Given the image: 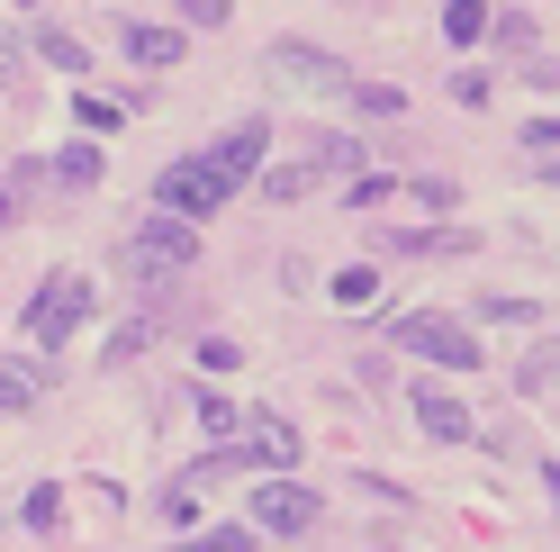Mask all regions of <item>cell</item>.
<instances>
[{
  "instance_id": "6da1fadb",
  "label": "cell",
  "mask_w": 560,
  "mask_h": 552,
  "mask_svg": "<svg viewBox=\"0 0 560 552\" xmlns=\"http://www.w3.org/2000/svg\"><path fill=\"white\" fill-rule=\"evenodd\" d=\"M190 263H199V235H190V218H172V209H154V218L118 245V272H127V281L145 290V299H163Z\"/></svg>"
},
{
  "instance_id": "7a4b0ae2",
  "label": "cell",
  "mask_w": 560,
  "mask_h": 552,
  "mask_svg": "<svg viewBox=\"0 0 560 552\" xmlns=\"http://www.w3.org/2000/svg\"><path fill=\"white\" fill-rule=\"evenodd\" d=\"M82 318H91V281H82V272H46V281H37V299L19 308V335L37 344V354H55V344L73 335Z\"/></svg>"
},
{
  "instance_id": "3957f363",
  "label": "cell",
  "mask_w": 560,
  "mask_h": 552,
  "mask_svg": "<svg viewBox=\"0 0 560 552\" xmlns=\"http://www.w3.org/2000/svg\"><path fill=\"white\" fill-rule=\"evenodd\" d=\"M262 73H271L280 91H299V100H335V91H353V73H343L326 46H299V37H280V46L262 55Z\"/></svg>"
},
{
  "instance_id": "277c9868",
  "label": "cell",
  "mask_w": 560,
  "mask_h": 552,
  "mask_svg": "<svg viewBox=\"0 0 560 552\" xmlns=\"http://www.w3.org/2000/svg\"><path fill=\"white\" fill-rule=\"evenodd\" d=\"M398 344H407V354H425V363H443V371H479V335L462 318H434V308H407Z\"/></svg>"
},
{
  "instance_id": "5b68a950",
  "label": "cell",
  "mask_w": 560,
  "mask_h": 552,
  "mask_svg": "<svg viewBox=\"0 0 560 552\" xmlns=\"http://www.w3.org/2000/svg\"><path fill=\"white\" fill-rule=\"evenodd\" d=\"M235 199V182L208 154H190V163H172L163 182H154V209H172V218H208V209H226Z\"/></svg>"
},
{
  "instance_id": "8992f818",
  "label": "cell",
  "mask_w": 560,
  "mask_h": 552,
  "mask_svg": "<svg viewBox=\"0 0 560 552\" xmlns=\"http://www.w3.org/2000/svg\"><path fill=\"white\" fill-rule=\"evenodd\" d=\"M244 526H254V534H317V526H326V498L299 490V480H262Z\"/></svg>"
},
{
  "instance_id": "52a82bcc",
  "label": "cell",
  "mask_w": 560,
  "mask_h": 552,
  "mask_svg": "<svg viewBox=\"0 0 560 552\" xmlns=\"http://www.w3.org/2000/svg\"><path fill=\"white\" fill-rule=\"evenodd\" d=\"M235 435H244V462H262V471H299V426L280 417V407H254V417H235Z\"/></svg>"
},
{
  "instance_id": "ba28073f",
  "label": "cell",
  "mask_w": 560,
  "mask_h": 552,
  "mask_svg": "<svg viewBox=\"0 0 560 552\" xmlns=\"http://www.w3.org/2000/svg\"><path fill=\"white\" fill-rule=\"evenodd\" d=\"M262 154H271V127H262V118H244V127H226L218 146H208V163H218L226 182H254V163H262Z\"/></svg>"
},
{
  "instance_id": "9c48e42d",
  "label": "cell",
  "mask_w": 560,
  "mask_h": 552,
  "mask_svg": "<svg viewBox=\"0 0 560 552\" xmlns=\"http://www.w3.org/2000/svg\"><path fill=\"white\" fill-rule=\"evenodd\" d=\"M416 426H425L434 444H470V407L452 399L443 381H416Z\"/></svg>"
},
{
  "instance_id": "30bf717a",
  "label": "cell",
  "mask_w": 560,
  "mask_h": 552,
  "mask_svg": "<svg viewBox=\"0 0 560 552\" xmlns=\"http://www.w3.org/2000/svg\"><path fill=\"white\" fill-rule=\"evenodd\" d=\"M118 46L145 64V73H163V64H182V27H154V19H127L118 27Z\"/></svg>"
},
{
  "instance_id": "8fae6325",
  "label": "cell",
  "mask_w": 560,
  "mask_h": 552,
  "mask_svg": "<svg viewBox=\"0 0 560 552\" xmlns=\"http://www.w3.org/2000/svg\"><path fill=\"white\" fill-rule=\"evenodd\" d=\"M27 55H46L55 73H82V64H91V46L73 37V27H27Z\"/></svg>"
},
{
  "instance_id": "7c38bea8",
  "label": "cell",
  "mask_w": 560,
  "mask_h": 552,
  "mask_svg": "<svg viewBox=\"0 0 560 552\" xmlns=\"http://www.w3.org/2000/svg\"><path fill=\"white\" fill-rule=\"evenodd\" d=\"M317 182H326V163H317V146H307L299 163H280V172H262V199H307Z\"/></svg>"
},
{
  "instance_id": "4fadbf2b",
  "label": "cell",
  "mask_w": 560,
  "mask_h": 552,
  "mask_svg": "<svg viewBox=\"0 0 560 552\" xmlns=\"http://www.w3.org/2000/svg\"><path fill=\"white\" fill-rule=\"evenodd\" d=\"M46 182H55V191H91V182H100V146H91V136H82V146H63V154L46 163Z\"/></svg>"
},
{
  "instance_id": "5bb4252c",
  "label": "cell",
  "mask_w": 560,
  "mask_h": 552,
  "mask_svg": "<svg viewBox=\"0 0 560 552\" xmlns=\"http://www.w3.org/2000/svg\"><path fill=\"white\" fill-rule=\"evenodd\" d=\"M488 27H498V10H488V0H443V37H452V46H479Z\"/></svg>"
},
{
  "instance_id": "9a60e30c",
  "label": "cell",
  "mask_w": 560,
  "mask_h": 552,
  "mask_svg": "<svg viewBox=\"0 0 560 552\" xmlns=\"http://www.w3.org/2000/svg\"><path fill=\"white\" fill-rule=\"evenodd\" d=\"M37 390H46V371H37V363H0V417L37 407Z\"/></svg>"
},
{
  "instance_id": "2e32d148",
  "label": "cell",
  "mask_w": 560,
  "mask_h": 552,
  "mask_svg": "<svg viewBox=\"0 0 560 552\" xmlns=\"http://www.w3.org/2000/svg\"><path fill=\"white\" fill-rule=\"evenodd\" d=\"M27 191H37V163H10V172H0V235L27 218Z\"/></svg>"
},
{
  "instance_id": "e0dca14e",
  "label": "cell",
  "mask_w": 560,
  "mask_h": 552,
  "mask_svg": "<svg viewBox=\"0 0 560 552\" xmlns=\"http://www.w3.org/2000/svg\"><path fill=\"white\" fill-rule=\"evenodd\" d=\"M163 326H172L163 308H145V318H136V326H118V335H109V363H136V354H145V344H154Z\"/></svg>"
},
{
  "instance_id": "ac0fdd59",
  "label": "cell",
  "mask_w": 560,
  "mask_h": 552,
  "mask_svg": "<svg viewBox=\"0 0 560 552\" xmlns=\"http://www.w3.org/2000/svg\"><path fill=\"white\" fill-rule=\"evenodd\" d=\"M353 110H362V118H398L407 91H389V82H353Z\"/></svg>"
},
{
  "instance_id": "d6986e66",
  "label": "cell",
  "mask_w": 560,
  "mask_h": 552,
  "mask_svg": "<svg viewBox=\"0 0 560 552\" xmlns=\"http://www.w3.org/2000/svg\"><path fill=\"white\" fill-rule=\"evenodd\" d=\"M371 290H380L371 263H343V272H335V299H343V308H371Z\"/></svg>"
},
{
  "instance_id": "ffe728a7",
  "label": "cell",
  "mask_w": 560,
  "mask_h": 552,
  "mask_svg": "<svg viewBox=\"0 0 560 552\" xmlns=\"http://www.w3.org/2000/svg\"><path fill=\"white\" fill-rule=\"evenodd\" d=\"M551 371H560V354L542 344V354H524V371H515V390H524V399H551Z\"/></svg>"
},
{
  "instance_id": "44dd1931",
  "label": "cell",
  "mask_w": 560,
  "mask_h": 552,
  "mask_svg": "<svg viewBox=\"0 0 560 552\" xmlns=\"http://www.w3.org/2000/svg\"><path fill=\"white\" fill-rule=\"evenodd\" d=\"M182 552H254V526H208V534H190Z\"/></svg>"
},
{
  "instance_id": "7402d4cb",
  "label": "cell",
  "mask_w": 560,
  "mask_h": 552,
  "mask_svg": "<svg viewBox=\"0 0 560 552\" xmlns=\"http://www.w3.org/2000/svg\"><path fill=\"white\" fill-rule=\"evenodd\" d=\"M73 118H82L91 136H100V127H109V136H118V118H127V110H118V100H100V91H82V100H73Z\"/></svg>"
},
{
  "instance_id": "603a6c76",
  "label": "cell",
  "mask_w": 560,
  "mask_h": 552,
  "mask_svg": "<svg viewBox=\"0 0 560 552\" xmlns=\"http://www.w3.org/2000/svg\"><path fill=\"white\" fill-rule=\"evenodd\" d=\"M524 154H534V163L551 172V154H560V118H551V110H542L534 127H524Z\"/></svg>"
},
{
  "instance_id": "cb8c5ba5",
  "label": "cell",
  "mask_w": 560,
  "mask_h": 552,
  "mask_svg": "<svg viewBox=\"0 0 560 552\" xmlns=\"http://www.w3.org/2000/svg\"><path fill=\"white\" fill-rule=\"evenodd\" d=\"M19 73H27V37H19V27H10V19H0V91H10Z\"/></svg>"
},
{
  "instance_id": "d4e9b609",
  "label": "cell",
  "mask_w": 560,
  "mask_h": 552,
  "mask_svg": "<svg viewBox=\"0 0 560 552\" xmlns=\"http://www.w3.org/2000/svg\"><path fill=\"white\" fill-rule=\"evenodd\" d=\"M199 426H208V435L226 444V435H235V399H218V390H199Z\"/></svg>"
},
{
  "instance_id": "484cf974",
  "label": "cell",
  "mask_w": 560,
  "mask_h": 552,
  "mask_svg": "<svg viewBox=\"0 0 560 552\" xmlns=\"http://www.w3.org/2000/svg\"><path fill=\"white\" fill-rule=\"evenodd\" d=\"M19 516H27V526H37V534H46V526H55V516H63V490H46V480H37V490H27V507H19Z\"/></svg>"
},
{
  "instance_id": "4316f807",
  "label": "cell",
  "mask_w": 560,
  "mask_h": 552,
  "mask_svg": "<svg viewBox=\"0 0 560 552\" xmlns=\"http://www.w3.org/2000/svg\"><path fill=\"white\" fill-rule=\"evenodd\" d=\"M317 163H326V172H353L362 146H353V136H317Z\"/></svg>"
},
{
  "instance_id": "83f0119b",
  "label": "cell",
  "mask_w": 560,
  "mask_h": 552,
  "mask_svg": "<svg viewBox=\"0 0 560 552\" xmlns=\"http://www.w3.org/2000/svg\"><path fill=\"white\" fill-rule=\"evenodd\" d=\"M182 19H190V27H226L235 0H182Z\"/></svg>"
},
{
  "instance_id": "f1b7e54d",
  "label": "cell",
  "mask_w": 560,
  "mask_h": 552,
  "mask_svg": "<svg viewBox=\"0 0 560 552\" xmlns=\"http://www.w3.org/2000/svg\"><path fill=\"white\" fill-rule=\"evenodd\" d=\"M199 363H208V371H235L244 354H235V335H208V344H199Z\"/></svg>"
},
{
  "instance_id": "f546056e",
  "label": "cell",
  "mask_w": 560,
  "mask_h": 552,
  "mask_svg": "<svg viewBox=\"0 0 560 552\" xmlns=\"http://www.w3.org/2000/svg\"><path fill=\"white\" fill-rule=\"evenodd\" d=\"M27 10H46V0H27Z\"/></svg>"
}]
</instances>
